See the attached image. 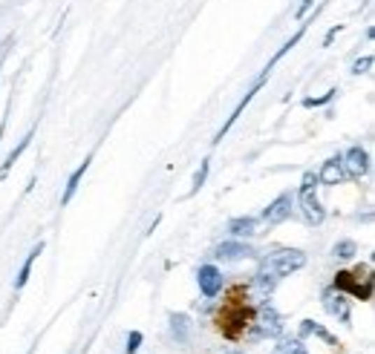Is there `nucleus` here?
<instances>
[{
  "instance_id": "nucleus-1",
  "label": "nucleus",
  "mask_w": 375,
  "mask_h": 354,
  "mask_svg": "<svg viewBox=\"0 0 375 354\" xmlns=\"http://www.w3.org/2000/svg\"><path fill=\"white\" fill-rule=\"evenodd\" d=\"M300 268H306V253L303 251H277L260 263V268H257V274H254V286L269 294L280 279L292 276Z\"/></svg>"
},
{
  "instance_id": "nucleus-2",
  "label": "nucleus",
  "mask_w": 375,
  "mask_h": 354,
  "mask_svg": "<svg viewBox=\"0 0 375 354\" xmlns=\"http://www.w3.org/2000/svg\"><path fill=\"white\" fill-rule=\"evenodd\" d=\"M315 187H318V176H315V173H306V176H303V184H300V193H297L303 219H306L309 225H320V222L326 219V207H323V202L318 199Z\"/></svg>"
},
{
  "instance_id": "nucleus-3",
  "label": "nucleus",
  "mask_w": 375,
  "mask_h": 354,
  "mask_svg": "<svg viewBox=\"0 0 375 354\" xmlns=\"http://www.w3.org/2000/svg\"><path fill=\"white\" fill-rule=\"evenodd\" d=\"M251 320H254V314H251L248 305H231V309H225L220 314V332L225 337H240L251 325Z\"/></svg>"
},
{
  "instance_id": "nucleus-4",
  "label": "nucleus",
  "mask_w": 375,
  "mask_h": 354,
  "mask_svg": "<svg viewBox=\"0 0 375 354\" xmlns=\"http://www.w3.org/2000/svg\"><path fill=\"white\" fill-rule=\"evenodd\" d=\"M251 323L257 328L254 332L257 337H280V332H283V320H280V314H277V309L271 302H263Z\"/></svg>"
},
{
  "instance_id": "nucleus-5",
  "label": "nucleus",
  "mask_w": 375,
  "mask_h": 354,
  "mask_svg": "<svg viewBox=\"0 0 375 354\" xmlns=\"http://www.w3.org/2000/svg\"><path fill=\"white\" fill-rule=\"evenodd\" d=\"M332 288H338V291H344V294H353V297H358V300L367 302V300L372 297V276H364V282H361V279H355V274L338 271Z\"/></svg>"
},
{
  "instance_id": "nucleus-6",
  "label": "nucleus",
  "mask_w": 375,
  "mask_h": 354,
  "mask_svg": "<svg viewBox=\"0 0 375 354\" xmlns=\"http://www.w3.org/2000/svg\"><path fill=\"white\" fill-rule=\"evenodd\" d=\"M222 271L217 268V265H199V271H197V286H199V291H202V297L205 300H214L220 291H222Z\"/></svg>"
},
{
  "instance_id": "nucleus-7",
  "label": "nucleus",
  "mask_w": 375,
  "mask_h": 354,
  "mask_svg": "<svg viewBox=\"0 0 375 354\" xmlns=\"http://www.w3.org/2000/svg\"><path fill=\"white\" fill-rule=\"evenodd\" d=\"M341 164H344V173L349 179H361V176L369 173V153L364 147H349L341 156Z\"/></svg>"
},
{
  "instance_id": "nucleus-8",
  "label": "nucleus",
  "mask_w": 375,
  "mask_h": 354,
  "mask_svg": "<svg viewBox=\"0 0 375 354\" xmlns=\"http://www.w3.org/2000/svg\"><path fill=\"white\" fill-rule=\"evenodd\" d=\"M323 309L330 311L332 317H338L341 323L349 325V300H346L344 291H338V288H326V291H323Z\"/></svg>"
},
{
  "instance_id": "nucleus-9",
  "label": "nucleus",
  "mask_w": 375,
  "mask_h": 354,
  "mask_svg": "<svg viewBox=\"0 0 375 354\" xmlns=\"http://www.w3.org/2000/svg\"><path fill=\"white\" fill-rule=\"evenodd\" d=\"M269 75H271V69H263V75H260V78H257V81H254V87H251V89H248V92H246V96H243V101H240V104H237V107H234V112H231V115H228V121H225V124H222V130H220V133H217V138H214V141H220V138H222V135H225V133H228V130H231V127H234V121H237V118H240V115H243V110H246V104H251V98H254V96H257V92H260V87H263V84H266V78H269Z\"/></svg>"
},
{
  "instance_id": "nucleus-10",
  "label": "nucleus",
  "mask_w": 375,
  "mask_h": 354,
  "mask_svg": "<svg viewBox=\"0 0 375 354\" xmlns=\"http://www.w3.org/2000/svg\"><path fill=\"white\" fill-rule=\"evenodd\" d=\"M292 216V193H280L266 210H263V222L269 225H280Z\"/></svg>"
},
{
  "instance_id": "nucleus-11",
  "label": "nucleus",
  "mask_w": 375,
  "mask_h": 354,
  "mask_svg": "<svg viewBox=\"0 0 375 354\" xmlns=\"http://www.w3.org/2000/svg\"><path fill=\"white\" fill-rule=\"evenodd\" d=\"M251 253H254V251H251L246 242H240V239H231V242L217 245L214 259H220V263H237V259H246V256H251Z\"/></svg>"
},
{
  "instance_id": "nucleus-12",
  "label": "nucleus",
  "mask_w": 375,
  "mask_h": 354,
  "mask_svg": "<svg viewBox=\"0 0 375 354\" xmlns=\"http://www.w3.org/2000/svg\"><path fill=\"white\" fill-rule=\"evenodd\" d=\"M344 179H346V173H344V164H341V158H338V156L326 158V161H323V168H320V173H318V184L335 187V184H341Z\"/></svg>"
},
{
  "instance_id": "nucleus-13",
  "label": "nucleus",
  "mask_w": 375,
  "mask_h": 354,
  "mask_svg": "<svg viewBox=\"0 0 375 354\" xmlns=\"http://www.w3.org/2000/svg\"><path fill=\"white\" fill-rule=\"evenodd\" d=\"M257 228H260V219H254V216H237V219L228 222V230H231L234 239H251L257 233Z\"/></svg>"
},
{
  "instance_id": "nucleus-14",
  "label": "nucleus",
  "mask_w": 375,
  "mask_h": 354,
  "mask_svg": "<svg viewBox=\"0 0 375 354\" xmlns=\"http://www.w3.org/2000/svg\"><path fill=\"white\" fill-rule=\"evenodd\" d=\"M43 253V242H38L29 253H27V259H23V265H20V271H17V279H15V291H20L23 286L29 282V276H32V265H35V259Z\"/></svg>"
},
{
  "instance_id": "nucleus-15",
  "label": "nucleus",
  "mask_w": 375,
  "mask_h": 354,
  "mask_svg": "<svg viewBox=\"0 0 375 354\" xmlns=\"http://www.w3.org/2000/svg\"><path fill=\"white\" fill-rule=\"evenodd\" d=\"M87 170H90V158H84L78 168L73 170V176L66 179V191H64V196H61V205H69V202H73V196H76V191H78V184H81V179H84Z\"/></svg>"
},
{
  "instance_id": "nucleus-16",
  "label": "nucleus",
  "mask_w": 375,
  "mask_h": 354,
  "mask_svg": "<svg viewBox=\"0 0 375 354\" xmlns=\"http://www.w3.org/2000/svg\"><path fill=\"white\" fill-rule=\"evenodd\" d=\"M300 334H315V337H320L326 346H332V348H341V340L338 337H332L326 328L320 325V323H315V320H303L300 323Z\"/></svg>"
},
{
  "instance_id": "nucleus-17",
  "label": "nucleus",
  "mask_w": 375,
  "mask_h": 354,
  "mask_svg": "<svg viewBox=\"0 0 375 354\" xmlns=\"http://www.w3.org/2000/svg\"><path fill=\"white\" fill-rule=\"evenodd\" d=\"M171 332L179 343H188V334H191V320H188V314H171Z\"/></svg>"
},
{
  "instance_id": "nucleus-18",
  "label": "nucleus",
  "mask_w": 375,
  "mask_h": 354,
  "mask_svg": "<svg viewBox=\"0 0 375 354\" xmlns=\"http://www.w3.org/2000/svg\"><path fill=\"white\" fill-rule=\"evenodd\" d=\"M29 141H32V133H29V135H23V138H20V145H17V147H15L12 153H9V158L3 161V168H0V182H3V179H6V173H9V170L15 168V164H17L20 153H23V150H27V147H29Z\"/></svg>"
},
{
  "instance_id": "nucleus-19",
  "label": "nucleus",
  "mask_w": 375,
  "mask_h": 354,
  "mask_svg": "<svg viewBox=\"0 0 375 354\" xmlns=\"http://www.w3.org/2000/svg\"><path fill=\"white\" fill-rule=\"evenodd\" d=\"M355 253H358V245L353 239H341L332 245V256H338V259H353Z\"/></svg>"
},
{
  "instance_id": "nucleus-20",
  "label": "nucleus",
  "mask_w": 375,
  "mask_h": 354,
  "mask_svg": "<svg viewBox=\"0 0 375 354\" xmlns=\"http://www.w3.org/2000/svg\"><path fill=\"white\" fill-rule=\"evenodd\" d=\"M274 354H309V351H306V346H303L300 340H283L274 348Z\"/></svg>"
},
{
  "instance_id": "nucleus-21",
  "label": "nucleus",
  "mask_w": 375,
  "mask_h": 354,
  "mask_svg": "<svg viewBox=\"0 0 375 354\" xmlns=\"http://www.w3.org/2000/svg\"><path fill=\"white\" fill-rule=\"evenodd\" d=\"M208 170H211V161H208V158H202L199 170H197V176H194V187H191V193H199V187H202V184H205V179H208Z\"/></svg>"
},
{
  "instance_id": "nucleus-22",
  "label": "nucleus",
  "mask_w": 375,
  "mask_h": 354,
  "mask_svg": "<svg viewBox=\"0 0 375 354\" xmlns=\"http://www.w3.org/2000/svg\"><path fill=\"white\" fill-rule=\"evenodd\" d=\"M142 340H145V334H142V332H130V334H127V346H125V354H136L139 348H142Z\"/></svg>"
},
{
  "instance_id": "nucleus-23",
  "label": "nucleus",
  "mask_w": 375,
  "mask_h": 354,
  "mask_svg": "<svg viewBox=\"0 0 375 354\" xmlns=\"http://www.w3.org/2000/svg\"><path fill=\"white\" fill-rule=\"evenodd\" d=\"M335 92H338V89H330V92H326V96H320V98H306V101H303V107L312 110V107H323V104H330V101L335 98Z\"/></svg>"
},
{
  "instance_id": "nucleus-24",
  "label": "nucleus",
  "mask_w": 375,
  "mask_h": 354,
  "mask_svg": "<svg viewBox=\"0 0 375 354\" xmlns=\"http://www.w3.org/2000/svg\"><path fill=\"white\" fill-rule=\"evenodd\" d=\"M369 66H372V55L358 58V61L353 64V75H364V73H369Z\"/></svg>"
},
{
  "instance_id": "nucleus-25",
  "label": "nucleus",
  "mask_w": 375,
  "mask_h": 354,
  "mask_svg": "<svg viewBox=\"0 0 375 354\" xmlns=\"http://www.w3.org/2000/svg\"><path fill=\"white\" fill-rule=\"evenodd\" d=\"M341 29H344V27H341V23H338V27H332L330 32H326V38H323V46H330V43H332V38H335V35H338Z\"/></svg>"
},
{
  "instance_id": "nucleus-26",
  "label": "nucleus",
  "mask_w": 375,
  "mask_h": 354,
  "mask_svg": "<svg viewBox=\"0 0 375 354\" xmlns=\"http://www.w3.org/2000/svg\"><path fill=\"white\" fill-rule=\"evenodd\" d=\"M309 6H312V0H303V3L297 6V20H303V17H306V12H309Z\"/></svg>"
}]
</instances>
